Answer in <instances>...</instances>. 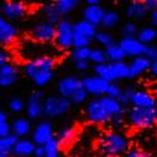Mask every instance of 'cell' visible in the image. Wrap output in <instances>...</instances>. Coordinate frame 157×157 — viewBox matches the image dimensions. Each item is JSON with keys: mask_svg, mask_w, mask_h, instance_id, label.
I'll return each instance as SVG.
<instances>
[{"mask_svg": "<svg viewBox=\"0 0 157 157\" xmlns=\"http://www.w3.org/2000/svg\"><path fill=\"white\" fill-rule=\"evenodd\" d=\"M124 121H126V113H120V114L113 116L111 118V121H109V123L112 124L114 131H120V128L123 126Z\"/></svg>", "mask_w": 157, "mask_h": 157, "instance_id": "b9f144b4", "label": "cell"}, {"mask_svg": "<svg viewBox=\"0 0 157 157\" xmlns=\"http://www.w3.org/2000/svg\"><path fill=\"white\" fill-rule=\"evenodd\" d=\"M89 53H90V47H88V48H75V49H72L71 58H72L73 62L88 60L89 59Z\"/></svg>", "mask_w": 157, "mask_h": 157, "instance_id": "d590c367", "label": "cell"}, {"mask_svg": "<svg viewBox=\"0 0 157 157\" xmlns=\"http://www.w3.org/2000/svg\"><path fill=\"white\" fill-rule=\"evenodd\" d=\"M136 38L143 45L153 44V42L157 40V29H155L152 25H145V27L138 29Z\"/></svg>", "mask_w": 157, "mask_h": 157, "instance_id": "7402d4cb", "label": "cell"}, {"mask_svg": "<svg viewBox=\"0 0 157 157\" xmlns=\"http://www.w3.org/2000/svg\"><path fill=\"white\" fill-rule=\"evenodd\" d=\"M33 157H44V150H43V146H35L34 152H33Z\"/></svg>", "mask_w": 157, "mask_h": 157, "instance_id": "816d5d0a", "label": "cell"}, {"mask_svg": "<svg viewBox=\"0 0 157 157\" xmlns=\"http://www.w3.org/2000/svg\"><path fill=\"white\" fill-rule=\"evenodd\" d=\"M11 135V127H10V122H4L0 124V137H5Z\"/></svg>", "mask_w": 157, "mask_h": 157, "instance_id": "f6af8a7d", "label": "cell"}, {"mask_svg": "<svg viewBox=\"0 0 157 157\" xmlns=\"http://www.w3.org/2000/svg\"><path fill=\"white\" fill-rule=\"evenodd\" d=\"M86 4L87 5H101V2L99 0H87Z\"/></svg>", "mask_w": 157, "mask_h": 157, "instance_id": "db71d44e", "label": "cell"}, {"mask_svg": "<svg viewBox=\"0 0 157 157\" xmlns=\"http://www.w3.org/2000/svg\"><path fill=\"white\" fill-rule=\"evenodd\" d=\"M32 141L35 146H44L47 142L54 138V127L50 121H40L32 129Z\"/></svg>", "mask_w": 157, "mask_h": 157, "instance_id": "ba28073f", "label": "cell"}, {"mask_svg": "<svg viewBox=\"0 0 157 157\" xmlns=\"http://www.w3.org/2000/svg\"><path fill=\"white\" fill-rule=\"evenodd\" d=\"M45 96L40 89H35L29 94L28 99L25 101V113L28 120H38L43 116V101Z\"/></svg>", "mask_w": 157, "mask_h": 157, "instance_id": "52a82bcc", "label": "cell"}, {"mask_svg": "<svg viewBox=\"0 0 157 157\" xmlns=\"http://www.w3.org/2000/svg\"><path fill=\"white\" fill-rule=\"evenodd\" d=\"M75 137V128L74 126H64L62 127L59 131H58V133H57V137H54L60 146H67L69 145V143H72V141L74 140Z\"/></svg>", "mask_w": 157, "mask_h": 157, "instance_id": "83f0119b", "label": "cell"}, {"mask_svg": "<svg viewBox=\"0 0 157 157\" xmlns=\"http://www.w3.org/2000/svg\"><path fill=\"white\" fill-rule=\"evenodd\" d=\"M93 39L97 42V44L102 45L103 48H106L107 45H109L111 43L114 42L113 35H112L109 32H107V30H98V32L96 33V35H94Z\"/></svg>", "mask_w": 157, "mask_h": 157, "instance_id": "e575fe53", "label": "cell"}, {"mask_svg": "<svg viewBox=\"0 0 157 157\" xmlns=\"http://www.w3.org/2000/svg\"><path fill=\"white\" fill-rule=\"evenodd\" d=\"M11 135H14L18 138H28L32 133V121L27 117H17L10 123Z\"/></svg>", "mask_w": 157, "mask_h": 157, "instance_id": "e0dca14e", "label": "cell"}, {"mask_svg": "<svg viewBox=\"0 0 157 157\" xmlns=\"http://www.w3.org/2000/svg\"><path fill=\"white\" fill-rule=\"evenodd\" d=\"M150 21H151V25L157 29V9L153 10L152 13H150Z\"/></svg>", "mask_w": 157, "mask_h": 157, "instance_id": "f907efd6", "label": "cell"}, {"mask_svg": "<svg viewBox=\"0 0 157 157\" xmlns=\"http://www.w3.org/2000/svg\"><path fill=\"white\" fill-rule=\"evenodd\" d=\"M135 90H136V88H133V87H126V88H123L122 96L120 98V103L122 104L123 107L131 104V99H132V96L135 93Z\"/></svg>", "mask_w": 157, "mask_h": 157, "instance_id": "60d3db41", "label": "cell"}, {"mask_svg": "<svg viewBox=\"0 0 157 157\" xmlns=\"http://www.w3.org/2000/svg\"><path fill=\"white\" fill-rule=\"evenodd\" d=\"M8 109L14 113V114H19L25 109V101L24 98H21L20 96H11L8 99Z\"/></svg>", "mask_w": 157, "mask_h": 157, "instance_id": "1f68e13d", "label": "cell"}, {"mask_svg": "<svg viewBox=\"0 0 157 157\" xmlns=\"http://www.w3.org/2000/svg\"><path fill=\"white\" fill-rule=\"evenodd\" d=\"M122 90H123V88H122L118 83H117V82L109 83V84H108V88H107V92H106V96L120 102V98H121V96H122Z\"/></svg>", "mask_w": 157, "mask_h": 157, "instance_id": "f35d334b", "label": "cell"}, {"mask_svg": "<svg viewBox=\"0 0 157 157\" xmlns=\"http://www.w3.org/2000/svg\"><path fill=\"white\" fill-rule=\"evenodd\" d=\"M122 157H150V155L140 148H129Z\"/></svg>", "mask_w": 157, "mask_h": 157, "instance_id": "ee69618b", "label": "cell"}, {"mask_svg": "<svg viewBox=\"0 0 157 157\" xmlns=\"http://www.w3.org/2000/svg\"><path fill=\"white\" fill-rule=\"evenodd\" d=\"M109 65H111V72H112V77H113L114 82L128 79L129 71H128V63L127 62H124V60L114 62V63H109Z\"/></svg>", "mask_w": 157, "mask_h": 157, "instance_id": "cb8c5ba5", "label": "cell"}, {"mask_svg": "<svg viewBox=\"0 0 157 157\" xmlns=\"http://www.w3.org/2000/svg\"><path fill=\"white\" fill-rule=\"evenodd\" d=\"M150 67H151V60H148L146 57L140 56L132 58L128 63V71H129L128 79H133V78L145 74L146 72L150 71Z\"/></svg>", "mask_w": 157, "mask_h": 157, "instance_id": "2e32d148", "label": "cell"}, {"mask_svg": "<svg viewBox=\"0 0 157 157\" xmlns=\"http://www.w3.org/2000/svg\"><path fill=\"white\" fill-rule=\"evenodd\" d=\"M99 148L104 156L120 157L129 150V140L121 131H111L104 133L99 141Z\"/></svg>", "mask_w": 157, "mask_h": 157, "instance_id": "7a4b0ae2", "label": "cell"}, {"mask_svg": "<svg viewBox=\"0 0 157 157\" xmlns=\"http://www.w3.org/2000/svg\"><path fill=\"white\" fill-rule=\"evenodd\" d=\"M73 30L75 34H81L89 39H93L96 33L98 32V27L82 19V20H78L77 23H73Z\"/></svg>", "mask_w": 157, "mask_h": 157, "instance_id": "603a6c76", "label": "cell"}, {"mask_svg": "<svg viewBox=\"0 0 157 157\" xmlns=\"http://www.w3.org/2000/svg\"><path fill=\"white\" fill-rule=\"evenodd\" d=\"M89 68V62L82 60V62H74V69L78 72H86Z\"/></svg>", "mask_w": 157, "mask_h": 157, "instance_id": "bcb514c9", "label": "cell"}, {"mask_svg": "<svg viewBox=\"0 0 157 157\" xmlns=\"http://www.w3.org/2000/svg\"><path fill=\"white\" fill-rule=\"evenodd\" d=\"M43 150H44V157H60L62 146L56 138H53L45 143L43 146Z\"/></svg>", "mask_w": 157, "mask_h": 157, "instance_id": "d6a6232c", "label": "cell"}, {"mask_svg": "<svg viewBox=\"0 0 157 157\" xmlns=\"http://www.w3.org/2000/svg\"><path fill=\"white\" fill-rule=\"evenodd\" d=\"M120 20H121V17L116 10H106L102 18L101 25L104 29H113L118 25Z\"/></svg>", "mask_w": 157, "mask_h": 157, "instance_id": "f1b7e54d", "label": "cell"}, {"mask_svg": "<svg viewBox=\"0 0 157 157\" xmlns=\"http://www.w3.org/2000/svg\"><path fill=\"white\" fill-rule=\"evenodd\" d=\"M131 106L138 108H151L157 106L156 97L145 89H136L131 99Z\"/></svg>", "mask_w": 157, "mask_h": 157, "instance_id": "9a60e30c", "label": "cell"}, {"mask_svg": "<svg viewBox=\"0 0 157 157\" xmlns=\"http://www.w3.org/2000/svg\"><path fill=\"white\" fill-rule=\"evenodd\" d=\"M104 52H106V56H107V60L109 63H114V62H122L124 60L126 56L123 53L122 48L120 47L118 42H113L109 45H107L104 48Z\"/></svg>", "mask_w": 157, "mask_h": 157, "instance_id": "484cf974", "label": "cell"}, {"mask_svg": "<svg viewBox=\"0 0 157 157\" xmlns=\"http://www.w3.org/2000/svg\"><path fill=\"white\" fill-rule=\"evenodd\" d=\"M143 57H146L148 60H153L155 58H157V47L153 44L150 45H145V49H143Z\"/></svg>", "mask_w": 157, "mask_h": 157, "instance_id": "7bdbcfd3", "label": "cell"}, {"mask_svg": "<svg viewBox=\"0 0 157 157\" xmlns=\"http://www.w3.org/2000/svg\"><path fill=\"white\" fill-rule=\"evenodd\" d=\"M27 5L23 2H18V0H9V2H4L0 5V13H2L3 18L8 21H15L20 20L21 18L27 14Z\"/></svg>", "mask_w": 157, "mask_h": 157, "instance_id": "9c48e42d", "label": "cell"}, {"mask_svg": "<svg viewBox=\"0 0 157 157\" xmlns=\"http://www.w3.org/2000/svg\"><path fill=\"white\" fill-rule=\"evenodd\" d=\"M0 157H10V155H6V153H2V152H0Z\"/></svg>", "mask_w": 157, "mask_h": 157, "instance_id": "9f6ffc18", "label": "cell"}, {"mask_svg": "<svg viewBox=\"0 0 157 157\" xmlns=\"http://www.w3.org/2000/svg\"><path fill=\"white\" fill-rule=\"evenodd\" d=\"M56 60L49 56H36L24 64V74L39 88L48 86L54 77Z\"/></svg>", "mask_w": 157, "mask_h": 157, "instance_id": "6da1fadb", "label": "cell"}, {"mask_svg": "<svg viewBox=\"0 0 157 157\" xmlns=\"http://www.w3.org/2000/svg\"><path fill=\"white\" fill-rule=\"evenodd\" d=\"M142 3H143V5H145L148 14L157 9V0H143Z\"/></svg>", "mask_w": 157, "mask_h": 157, "instance_id": "7dc6e473", "label": "cell"}, {"mask_svg": "<svg viewBox=\"0 0 157 157\" xmlns=\"http://www.w3.org/2000/svg\"><path fill=\"white\" fill-rule=\"evenodd\" d=\"M127 122L135 128H148L157 123V106L151 108L131 107L127 111Z\"/></svg>", "mask_w": 157, "mask_h": 157, "instance_id": "3957f363", "label": "cell"}, {"mask_svg": "<svg viewBox=\"0 0 157 157\" xmlns=\"http://www.w3.org/2000/svg\"><path fill=\"white\" fill-rule=\"evenodd\" d=\"M126 15L131 19V21H135V20H141L143 18H146L148 15V13L141 0H133V2H131L127 5Z\"/></svg>", "mask_w": 157, "mask_h": 157, "instance_id": "ffe728a7", "label": "cell"}, {"mask_svg": "<svg viewBox=\"0 0 157 157\" xmlns=\"http://www.w3.org/2000/svg\"><path fill=\"white\" fill-rule=\"evenodd\" d=\"M89 63H93V65H98V64H103L107 63V56L104 48L101 47H96V48H90V53H89Z\"/></svg>", "mask_w": 157, "mask_h": 157, "instance_id": "4dcf8cb0", "label": "cell"}, {"mask_svg": "<svg viewBox=\"0 0 157 157\" xmlns=\"http://www.w3.org/2000/svg\"><path fill=\"white\" fill-rule=\"evenodd\" d=\"M30 35L34 40L39 43H50L54 42L56 36V25H52L47 21H39L34 24L30 30Z\"/></svg>", "mask_w": 157, "mask_h": 157, "instance_id": "8fae6325", "label": "cell"}, {"mask_svg": "<svg viewBox=\"0 0 157 157\" xmlns=\"http://www.w3.org/2000/svg\"><path fill=\"white\" fill-rule=\"evenodd\" d=\"M120 47L122 48L123 53L126 56V58H135V57H140L143 54V49L145 45L142 43H140L137 40L136 36H131V38H122L118 42Z\"/></svg>", "mask_w": 157, "mask_h": 157, "instance_id": "5bb4252c", "label": "cell"}, {"mask_svg": "<svg viewBox=\"0 0 157 157\" xmlns=\"http://www.w3.org/2000/svg\"><path fill=\"white\" fill-rule=\"evenodd\" d=\"M88 93L86 92V90L83 89V88H79L78 90H75V92L72 94V97L69 98V101H71V103L73 104H83V103H86L87 101H88Z\"/></svg>", "mask_w": 157, "mask_h": 157, "instance_id": "ab89813d", "label": "cell"}, {"mask_svg": "<svg viewBox=\"0 0 157 157\" xmlns=\"http://www.w3.org/2000/svg\"><path fill=\"white\" fill-rule=\"evenodd\" d=\"M79 88H82V78L77 77V75H72V74L64 75L63 78H60L57 84L58 94L63 98H67V99H69L72 97V94Z\"/></svg>", "mask_w": 157, "mask_h": 157, "instance_id": "7c38bea8", "label": "cell"}, {"mask_svg": "<svg viewBox=\"0 0 157 157\" xmlns=\"http://www.w3.org/2000/svg\"><path fill=\"white\" fill-rule=\"evenodd\" d=\"M73 23L68 19L62 18L59 23L56 24V36H54V43L59 49L67 50L72 48L73 42Z\"/></svg>", "mask_w": 157, "mask_h": 157, "instance_id": "5b68a950", "label": "cell"}, {"mask_svg": "<svg viewBox=\"0 0 157 157\" xmlns=\"http://www.w3.org/2000/svg\"><path fill=\"white\" fill-rule=\"evenodd\" d=\"M138 32V27L135 21H127L122 25L121 28V35L122 38H131V36H136Z\"/></svg>", "mask_w": 157, "mask_h": 157, "instance_id": "8d00e7d4", "label": "cell"}, {"mask_svg": "<svg viewBox=\"0 0 157 157\" xmlns=\"http://www.w3.org/2000/svg\"><path fill=\"white\" fill-rule=\"evenodd\" d=\"M84 113H86L87 120L90 123H94V124H106V123H109L111 121V116L106 111V108H104L99 98L90 99L86 104Z\"/></svg>", "mask_w": 157, "mask_h": 157, "instance_id": "8992f818", "label": "cell"}, {"mask_svg": "<svg viewBox=\"0 0 157 157\" xmlns=\"http://www.w3.org/2000/svg\"><path fill=\"white\" fill-rule=\"evenodd\" d=\"M0 101H2V90H0Z\"/></svg>", "mask_w": 157, "mask_h": 157, "instance_id": "6f0895ef", "label": "cell"}, {"mask_svg": "<svg viewBox=\"0 0 157 157\" xmlns=\"http://www.w3.org/2000/svg\"><path fill=\"white\" fill-rule=\"evenodd\" d=\"M17 141H18V137H15L14 135H9V136H5V137H0V152L10 155L13 147H14V145L17 143Z\"/></svg>", "mask_w": 157, "mask_h": 157, "instance_id": "836d02e7", "label": "cell"}, {"mask_svg": "<svg viewBox=\"0 0 157 157\" xmlns=\"http://www.w3.org/2000/svg\"><path fill=\"white\" fill-rule=\"evenodd\" d=\"M35 145L29 138H18L17 143L11 150L10 156L14 157H32Z\"/></svg>", "mask_w": 157, "mask_h": 157, "instance_id": "ac0fdd59", "label": "cell"}, {"mask_svg": "<svg viewBox=\"0 0 157 157\" xmlns=\"http://www.w3.org/2000/svg\"><path fill=\"white\" fill-rule=\"evenodd\" d=\"M6 23V20L3 18V15H2V13H0V28H2L3 27V25Z\"/></svg>", "mask_w": 157, "mask_h": 157, "instance_id": "11a10c76", "label": "cell"}, {"mask_svg": "<svg viewBox=\"0 0 157 157\" xmlns=\"http://www.w3.org/2000/svg\"><path fill=\"white\" fill-rule=\"evenodd\" d=\"M42 14L44 17V21H47V23H49L52 25H56L62 19V15L58 13L54 3H47V4H44L43 8H42Z\"/></svg>", "mask_w": 157, "mask_h": 157, "instance_id": "4316f807", "label": "cell"}, {"mask_svg": "<svg viewBox=\"0 0 157 157\" xmlns=\"http://www.w3.org/2000/svg\"><path fill=\"white\" fill-rule=\"evenodd\" d=\"M93 39H89L87 36H83L81 34H75L73 35V42H72V48H88L90 44H92Z\"/></svg>", "mask_w": 157, "mask_h": 157, "instance_id": "74e56055", "label": "cell"}, {"mask_svg": "<svg viewBox=\"0 0 157 157\" xmlns=\"http://www.w3.org/2000/svg\"><path fill=\"white\" fill-rule=\"evenodd\" d=\"M150 74L152 78L157 79V58H155L153 60H151V67H150Z\"/></svg>", "mask_w": 157, "mask_h": 157, "instance_id": "681fc988", "label": "cell"}, {"mask_svg": "<svg viewBox=\"0 0 157 157\" xmlns=\"http://www.w3.org/2000/svg\"><path fill=\"white\" fill-rule=\"evenodd\" d=\"M79 4L81 3L78 0H57V2H54V5L62 17L71 14L72 11H74L78 8Z\"/></svg>", "mask_w": 157, "mask_h": 157, "instance_id": "f546056e", "label": "cell"}, {"mask_svg": "<svg viewBox=\"0 0 157 157\" xmlns=\"http://www.w3.org/2000/svg\"><path fill=\"white\" fill-rule=\"evenodd\" d=\"M108 84L106 81L101 79L99 77L92 74L82 78V88L88 93V96H92L94 98H101L106 96Z\"/></svg>", "mask_w": 157, "mask_h": 157, "instance_id": "30bf717a", "label": "cell"}, {"mask_svg": "<svg viewBox=\"0 0 157 157\" xmlns=\"http://www.w3.org/2000/svg\"><path fill=\"white\" fill-rule=\"evenodd\" d=\"M18 36V28L13 23L6 21L2 28H0V44L9 45L17 39Z\"/></svg>", "mask_w": 157, "mask_h": 157, "instance_id": "44dd1931", "label": "cell"}, {"mask_svg": "<svg viewBox=\"0 0 157 157\" xmlns=\"http://www.w3.org/2000/svg\"><path fill=\"white\" fill-rule=\"evenodd\" d=\"M9 59H10L9 53H8V52H5L4 49L0 48V67H3L4 64H6L9 62Z\"/></svg>", "mask_w": 157, "mask_h": 157, "instance_id": "c3c4849f", "label": "cell"}, {"mask_svg": "<svg viewBox=\"0 0 157 157\" xmlns=\"http://www.w3.org/2000/svg\"><path fill=\"white\" fill-rule=\"evenodd\" d=\"M72 107L69 99L63 98L60 96L50 94L43 101V116L48 118H58L68 113Z\"/></svg>", "mask_w": 157, "mask_h": 157, "instance_id": "277c9868", "label": "cell"}, {"mask_svg": "<svg viewBox=\"0 0 157 157\" xmlns=\"http://www.w3.org/2000/svg\"><path fill=\"white\" fill-rule=\"evenodd\" d=\"M99 99H101L102 104L104 106V108H106V111L108 112V114L111 116V118H112L113 116H116V114L126 113V108L122 106V104L118 101H116L113 98H109L107 96H103Z\"/></svg>", "mask_w": 157, "mask_h": 157, "instance_id": "d4e9b609", "label": "cell"}, {"mask_svg": "<svg viewBox=\"0 0 157 157\" xmlns=\"http://www.w3.org/2000/svg\"><path fill=\"white\" fill-rule=\"evenodd\" d=\"M19 79V73L15 64L8 62L0 67V88H9L14 86Z\"/></svg>", "mask_w": 157, "mask_h": 157, "instance_id": "4fadbf2b", "label": "cell"}, {"mask_svg": "<svg viewBox=\"0 0 157 157\" xmlns=\"http://www.w3.org/2000/svg\"><path fill=\"white\" fill-rule=\"evenodd\" d=\"M104 11L106 10L102 8V5H86L82 10V18L83 20L98 27L104 15Z\"/></svg>", "mask_w": 157, "mask_h": 157, "instance_id": "d6986e66", "label": "cell"}, {"mask_svg": "<svg viewBox=\"0 0 157 157\" xmlns=\"http://www.w3.org/2000/svg\"><path fill=\"white\" fill-rule=\"evenodd\" d=\"M8 121H9V116H8V113H6L4 109L0 108V124L4 123V122H8Z\"/></svg>", "mask_w": 157, "mask_h": 157, "instance_id": "f5cc1de1", "label": "cell"}, {"mask_svg": "<svg viewBox=\"0 0 157 157\" xmlns=\"http://www.w3.org/2000/svg\"><path fill=\"white\" fill-rule=\"evenodd\" d=\"M99 157H108V156H104V155H103V156H99Z\"/></svg>", "mask_w": 157, "mask_h": 157, "instance_id": "680465c9", "label": "cell"}]
</instances>
